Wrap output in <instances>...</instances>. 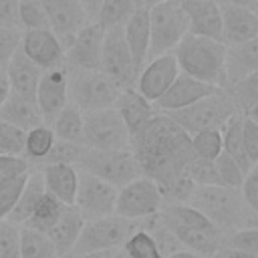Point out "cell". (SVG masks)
<instances>
[{
  "mask_svg": "<svg viewBox=\"0 0 258 258\" xmlns=\"http://www.w3.org/2000/svg\"><path fill=\"white\" fill-rule=\"evenodd\" d=\"M133 153L141 175L151 177L161 194L163 204H185L196 189L187 175L196 159L189 135L167 115L157 111L151 121L131 137Z\"/></svg>",
  "mask_w": 258,
  "mask_h": 258,
  "instance_id": "6da1fadb",
  "label": "cell"
},
{
  "mask_svg": "<svg viewBox=\"0 0 258 258\" xmlns=\"http://www.w3.org/2000/svg\"><path fill=\"white\" fill-rule=\"evenodd\" d=\"M20 258H60L44 232L20 228Z\"/></svg>",
  "mask_w": 258,
  "mask_h": 258,
  "instance_id": "836d02e7",
  "label": "cell"
},
{
  "mask_svg": "<svg viewBox=\"0 0 258 258\" xmlns=\"http://www.w3.org/2000/svg\"><path fill=\"white\" fill-rule=\"evenodd\" d=\"M244 115H246L248 119H252V121H254V123L258 125V103H256V105H254L252 109H248V111H246Z\"/></svg>",
  "mask_w": 258,
  "mask_h": 258,
  "instance_id": "6f0895ef",
  "label": "cell"
},
{
  "mask_svg": "<svg viewBox=\"0 0 258 258\" xmlns=\"http://www.w3.org/2000/svg\"><path fill=\"white\" fill-rule=\"evenodd\" d=\"M44 181H42V173L38 167H32L28 171V177H26V183L18 196V202L14 206V210L10 212V216L6 218V222L14 224V226H22L28 216L32 214V210L36 208L38 200L44 196Z\"/></svg>",
  "mask_w": 258,
  "mask_h": 258,
  "instance_id": "83f0119b",
  "label": "cell"
},
{
  "mask_svg": "<svg viewBox=\"0 0 258 258\" xmlns=\"http://www.w3.org/2000/svg\"><path fill=\"white\" fill-rule=\"evenodd\" d=\"M218 2L234 4V6H244V8H250V10L258 12V0H218Z\"/></svg>",
  "mask_w": 258,
  "mask_h": 258,
  "instance_id": "11a10c76",
  "label": "cell"
},
{
  "mask_svg": "<svg viewBox=\"0 0 258 258\" xmlns=\"http://www.w3.org/2000/svg\"><path fill=\"white\" fill-rule=\"evenodd\" d=\"M177 60L179 73L202 81L206 85L226 89V44L222 40H212L206 36L185 34L177 46L171 50Z\"/></svg>",
  "mask_w": 258,
  "mask_h": 258,
  "instance_id": "3957f363",
  "label": "cell"
},
{
  "mask_svg": "<svg viewBox=\"0 0 258 258\" xmlns=\"http://www.w3.org/2000/svg\"><path fill=\"white\" fill-rule=\"evenodd\" d=\"M214 167H216L220 185H228V187H240V185H242V179H244L246 173L242 171V167H240L228 153L222 151V153L214 159Z\"/></svg>",
  "mask_w": 258,
  "mask_h": 258,
  "instance_id": "f35d334b",
  "label": "cell"
},
{
  "mask_svg": "<svg viewBox=\"0 0 258 258\" xmlns=\"http://www.w3.org/2000/svg\"><path fill=\"white\" fill-rule=\"evenodd\" d=\"M62 210H64V204H60L56 198H52L50 194L44 191V196L38 200L36 208L32 210V214L28 216V220L20 228H30V230L46 234L54 226V222L60 218Z\"/></svg>",
  "mask_w": 258,
  "mask_h": 258,
  "instance_id": "4dcf8cb0",
  "label": "cell"
},
{
  "mask_svg": "<svg viewBox=\"0 0 258 258\" xmlns=\"http://www.w3.org/2000/svg\"><path fill=\"white\" fill-rule=\"evenodd\" d=\"M179 75V67L177 60L171 52L167 54H159L149 58L143 69L139 71L137 79H135V91L145 97L149 103H155L167 89L169 85L175 81V77Z\"/></svg>",
  "mask_w": 258,
  "mask_h": 258,
  "instance_id": "9a60e30c",
  "label": "cell"
},
{
  "mask_svg": "<svg viewBox=\"0 0 258 258\" xmlns=\"http://www.w3.org/2000/svg\"><path fill=\"white\" fill-rule=\"evenodd\" d=\"M26 131L0 121V155H22Z\"/></svg>",
  "mask_w": 258,
  "mask_h": 258,
  "instance_id": "b9f144b4",
  "label": "cell"
},
{
  "mask_svg": "<svg viewBox=\"0 0 258 258\" xmlns=\"http://www.w3.org/2000/svg\"><path fill=\"white\" fill-rule=\"evenodd\" d=\"M135 8H137V4L133 0H105L93 22H97L105 30L125 26L129 16L135 12Z\"/></svg>",
  "mask_w": 258,
  "mask_h": 258,
  "instance_id": "d6a6232c",
  "label": "cell"
},
{
  "mask_svg": "<svg viewBox=\"0 0 258 258\" xmlns=\"http://www.w3.org/2000/svg\"><path fill=\"white\" fill-rule=\"evenodd\" d=\"M22 30L16 26H0V69H6L14 52L20 48Z\"/></svg>",
  "mask_w": 258,
  "mask_h": 258,
  "instance_id": "bcb514c9",
  "label": "cell"
},
{
  "mask_svg": "<svg viewBox=\"0 0 258 258\" xmlns=\"http://www.w3.org/2000/svg\"><path fill=\"white\" fill-rule=\"evenodd\" d=\"M18 28L20 30L48 28L46 14L38 0H18Z\"/></svg>",
  "mask_w": 258,
  "mask_h": 258,
  "instance_id": "74e56055",
  "label": "cell"
},
{
  "mask_svg": "<svg viewBox=\"0 0 258 258\" xmlns=\"http://www.w3.org/2000/svg\"><path fill=\"white\" fill-rule=\"evenodd\" d=\"M187 175L191 177V181H194L196 185H220V179H218L214 161H208V159L196 157V159L189 163Z\"/></svg>",
  "mask_w": 258,
  "mask_h": 258,
  "instance_id": "7dc6e473",
  "label": "cell"
},
{
  "mask_svg": "<svg viewBox=\"0 0 258 258\" xmlns=\"http://www.w3.org/2000/svg\"><path fill=\"white\" fill-rule=\"evenodd\" d=\"M103 2L105 0H81V6H83V10H85V14H87V18L91 22L95 20V16H97V12H99Z\"/></svg>",
  "mask_w": 258,
  "mask_h": 258,
  "instance_id": "816d5d0a",
  "label": "cell"
},
{
  "mask_svg": "<svg viewBox=\"0 0 258 258\" xmlns=\"http://www.w3.org/2000/svg\"><path fill=\"white\" fill-rule=\"evenodd\" d=\"M187 16V34L222 40V12L218 0H179Z\"/></svg>",
  "mask_w": 258,
  "mask_h": 258,
  "instance_id": "d6986e66",
  "label": "cell"
},
{
  "mask_svg": "<svg viewBox=\"0 0 258 258\" xmlns=\"http://www.w3.org/2000/svg\"><path fill=\"white\" fill-rule=\"evenodd\" d=\"M32 163L24 155H0V185L28 173Z\"/></svg>",
  "mask_w": 258,
  "mask_h": 258,
  "instance_id": "7bdbcfd3",
  "label": "cell"
},
{
  "mask_svg": "<svg viewBox=\"0 0 258 258\" xmlns=\"http://www.w3.org/2000/svg\"><path fill=\"white\" fill-rule=\"evenodd\" d=\"M20 50L30 58L40 71L64 64V46L50 28L22 30Z\"/></svg>",
  "mask_w": 258,
  "mask_h": 258,
  "instance_id": "e0dca14e",
  "label": "cell"
},
{
  "mask_svg": "<svg viewBox=\"0 0 258 258\" xmlns=\"http://www.w3.org/2000/svg\"><path fill=\"white\" fill-rule=\"evenodd\" d=\"M0 26L18 28V0H0Z\"/></svg>",
  "mask_w": 258,
  "mask_h": 258,
  "instance_id": "f907efd6",
  "label": "cell"
},
{
  "mask_svg": "<svg viewBox=\"0 0 258 258\" xmlns=\"http://www.w3.org/2000/svg\"><path fill=\"white\" fill-rule=\"evenodd\" d=\"M242 119H244V113H238L224 125V129H222V151L228 153L242 167V171L246 173L250 169V161L246 157L244 141H242Z\"/></svg>",
  "mask_w": 258,
  "mask_h": 258,
  "instance_id": "f546056e",
  "label": "cell"
},
{
  "mask_svg": "<svg viewBox=\"0 0 258 258\" xmlns=\"http://www.w3.org/2000/svg\"><path fill=\"white\" fill-rule=\"evenodd\" d=\"M133 2H135L137 6H143V0H133Z\"/></svg>",
  "mask_w": 258,
  "mask_h": 258,
  "instance_id": "94428289",
  "label": "cell"
},
{
  "mask_svg": "<svg viewBox=\"0 0 258 258\" xmlns=\"http://www.w3.org/2000/svg\"><path fill=\"white\" fill-rule=\"evenodd\" d=\"M0 121L8 123V125H14L22 131H28V129H34L38 125H42V115L36 107V101L32 99H24V97H18L14 93L8 95V99L2 103L0 107Z\"/></svg>",
  "mask_w": 258,
  "mask_h": 258,
  "instance_id": "4316f807",
  "label": "cell"
},
{
  "mask_svg": "<svg viewBox=\"0 0 258 258\" xmlns=\"http://www.w3.org/2000/svg\"><path fill=\"white\" fill-rule=\"evenodd\" d=\"M42 173L44 189L52 198H56L64 206L75 204V194L79 185V169L77 165L71 163H46V165H36Z\"/></svg>",
  "mask_w": 258,
  "mask_h": 258,
  "instance_id": "44dd1931",
  "label": "cell"
},
{
  "mask_svg": "<svg viewBox=\"0 0 258 258\" xmlns=\"http://www.w3.org/2000/svg\"><path fill=\"white\" fill-rule=\"evenodd\" d=\"M177 2H179V0H177Z\"/></svg>",
  "mask_w": 258,
  "mask_h": 258,
  "instance_id": "6125c7cd",
  "label": "cell"
},
{
  "mask_svg": "<svg viewBox=\"0 0 258 258\" xmlns=\"http://www.w3.org/2000/svg\"><path fill=\"white\" fill-rule=\"evenodd\" d=\"M226 91L232 97V101L238 107V111L240 113H246L248 109H252L258 103V71H254L246 79L238 81L236 85L228 87Z\"/></svg>",
  "mask_w": 258,
  "mask_h": 258,
  "instance_id": "e575fe53",
  "label": "cell"
},
{
  "mask_svg": "<svg viewBox=\"0 0 258 258\" xmlns=\"http://www.w3.org/2000/svg\"><path fill=\"white\" fill-rule=\"evenodd\" d=\"M163 200L157 183L151 177L139 175L117 189L115 214L127 220H145L149 216H155Z\"/></svg>",
  "mask_w": 258,
  "mask_h": 258,
  "instance_id": "30bf717a",
  "label": "cell"
},
{
  "mask_svg": "<svg viewBox=\"0 0 258 258\" xmlns=\"http://www.w3.org/2000/svg\"><path fill=\"white\" fill-rule=\"evenodd\" d=\"M8 95H10L8 77H6V71H4V69H0V107H2V103L8 99Z\"/></svg>",
  "mask_w": 258,
  "mask_h": 258,
  "instance_id": "f5cc1de1",
  "label": "cell"
},
{
  "mask_svg": "<svg viewBox=\"0 0 258 258\" xmlns=\"http://www.w3.org/2000/svg\"><path fill=\"white\" fill-rule=\"evenodd\" d=\"M26 177H28V173L0 185V222H4L10 216V212L14 210L16 202H18V196H20L24 183H26Z\"/></svg>",
  "mask_w": 258,
  "mask_h": 258,
  "instance_id": "ee69618b",
  "label": "cell"
},
{
  "mask_svg": "<svg viewBox=\"0 0 258 258\" xmlns=\"http://www.w3.org/2000/svg\"><path fill=\"white\" fill-rule=\"evenodd\" d=\"M222 244L228 246V248L248 252V254H258V226H250V228L230 232V234L224 236Z\"/></svg>",
  "mask_w": 258,
  "mask_h": 258,
  "instance_id": "60d3db41",
  "label": "cell"
},
{
  "mask_svg": "<svg viewBox=\"0 0 258 258\" xmlns=\"http://www.w3.org/2000/svg\"><path fill=\"white\" fill-rule=\"evenodd\" d=\"M220 12H222L224 44H238L258 36V12L244 6L224 4V2H220Z\"/></svg>",
  "mask_w": 258,
  "mask_h": 258,
  "instance_id": "ffe728a7",
  "label": "cell"
},
{
  "mask_svg": "<svg viewBox=\"0 0 258 258\" xmlns=\"http://www.w3.org/2000/svg\"><path fill=\"white\" fill-rule=\"evenodd\" d=\"M101 71L107 77H111L121 89L135 87V79L139 73L135 69L129 46L125 42L123 26L105 30L103 50H101Z\"/></svg>",
  "mask_w": 258,
  "mask_h": 258,
  "instance_id": "8fae6325",
  "label": "cell"
},
{
  "mask_svg": "<svg viewBox=\"0 0 258 258\" xmlns=\"http://www.w3.org/2000/svg\"><path fill=\"white\" fill-rule=\"evenodd\" d=\"M115 202H117V187L79 169V185L73 206L81 212L85 220H95L115 214Z\"/></svg>",
  "mask_w": 258,
  "mask_h": 258,
  "instance_id": "7c38bea8",
  "label": "cell"
},
{
  "mask_svg": "<svg viewBox=\"0 0 258 258\" xmlns=\"http://www.w3.org/2000/svg\"><path fill=\"white\" fill-rule=\"evenodd\" d=\"M103 36V26L87 22L64 48V67L69 71H101Z\"/></svg>",
  "mask_w": 258,
  "mask_h": 258,
  "instance_id": "4fadbf2b",
  "label": "cell"
},
{
  "mask_svg": "<svg viewBox=\"0 0 258 258\" xmlns=\"http://www.w3.org/2000/svg\"><path fill=\"white\" fill-rule=\"evenodd\" d=\"M185 34L187 16L177 0H161L149 6V58L171 52Z\"/></svg>",
  "mask_w": 258,
  "mask_h": 258,
  "instance_id": "ba28073f",
  "label": "cell"
},
{
  "mask_svg": "<svg viewBox=\"0 0 258 258\" xmlns=\"http://www.w3.org/2000/svg\"><path fill=\"white\" fill-rule=\"evenodd\" d=\"M139 228H143V220H127L117 214L85 220L81 236L71 254H89V252H107V250L115 252Z\"/></svg>",
  "mask_w": 258,
  "mask_h": 258,
  "instance_id": "277c9868",
  "label": "cell"
},
{
  "mask_svg": "<svg viewBox=\"0 0 258 258\" xmlns=\"http://www.w3.org/2000/svg\"><path fill=\"white\" fill-rule=\"evenodd\" d=\"M85 226V218L81 216V212L75 206H64L60 218L54 222V226L46 232L48 240L52 242V246L56 248L58 256H69L81 236V230Z\"/></svg>",
  "mask_w": 258,
  "mask_h": 258,
  "instance_id": "484cf974",
  "label": "cell"
},
{
  "mask_svg": "<svg viewBox=\"0 0 258 258\" xmlns=\"http://www.w3.org/2000/svg\"><path fill=\"white\" fill-rule=\"evenodd\" d=\"M185 204L202 212L224 236L242 228L258 226V216L244 202L240 187L196 185Z\"/></svg>",
  "mask_w": 258,
  "mask_h": 258,
  "instance_id": "7a4b0ae2",
  "label": "cell"
},
{
  "mask_svg": "<svg viewBox=\"0 0 258 258\" xmlns=\"http://www.w3.org/2000/svg\"><path fill=\"white\" fill-rule=\"evenodd\" d=\"M6 77H8V85H10V93L24 97V99H32L36 95V87L40 81V69L26 58V54L18 48L14 52V56L10 58V62L6 64Z\"/></svg>",
  "mask_w": 258,
  "mask_h": 258,
  "instance_id": "d4e9b609",
  "label": "cell"
},
{
  "mask_svg": "<svg viewBox=\"0 0 258 258\" xmlns=\"http://www.w3.org/2000/svg\"><path fill=\"white\" fill-rule=\"evenodd\" d=\"M54 141H56V137H54L52 129L48 125H44V123L34 127V129H28L26 135H24V151H22V155L34 167L46 157V153L50 151Z\"/></svg>",
  "mask_w": 258,
  "mask_h": 258,
  "instance_id": "1f68e13d",
  "label": "cell"
},
{
  "mask_svg": "<svg viewBox=\"0 0 258 258\" xmlns=\"http://www.w3.org/2000/svg\"><path fill=\"white\" fill-rule=\"evenodd\" d=\"M216 91H220V89L218 87H212V85H206L202 81H196V79L179 73L175 77V81L169 85V89L153 103V107L157 111H161V113L179 111V109H185V107L198 103L204 97H210Z\"/></svg>",
  "mask_w": 258,
  "mask_h": 258,
  "instance_id": "ac0fdd59",
  "label": "cell"
},
{
  "mask_svg": "<svg viewBox=\"0 0 258 258\" xmlns=\"http://www.w3.org/2000/svg\"><path fill=\"white\" fill-rule=\"evenodd\" d=\"M238 107L234 105L232 97L228 95L226 89H220L212 93L210 97L200 99L198 103L167 113L187 135H194L204 129H224V125L238 115Z\"/></svg>",
  "mask_w": 258,
  "mask_h": 258,
  "instance_id": "5b68a950",
  "label": "cell"
},
{
  "mask_svg": "<svg viewBox=\"0 0 258 258\" xmlns=\"http://www.w3.org/2000/svg\"><path fill=\"white\" fill-rule=\"evenodd\" d=\"M77 169L87 171L113 187H123L141 175V169L129 149H91L85 147Z\"/></svg>",
  "mask_w": 258,
  "mask_h": 258,
  "instance_id": "8992f818",
  "label": "cell"
},
{
  "mask_svg": "<svg viewBox=\"0 0 258 258\" xmlns=\"http://www.w3.org/2000/svg\"><path fill=\"white\" fill-rule=\"evenodd\" d=\"M163 258H202V256L196 254V252H191V250L181 248V250H177V252H173V254H167V256H163Z\"/></svg>",
  "mask_w": 258,
  "mask_h": 258,
  "instance_id": "9f6ffc18",
  "label": "cell"
},
{
  "mask_svg": "<svg viewBox=\"0 0 258 258\" xmlns=\"http://www.w3.org/2000/svg\"><path fill=\"white\" fill-rule=\"evenodd\" d=\"M157 2H161V0H143V6H153V4H157Z\"/></svg>",
  "mask_w": 258,
  "mask_h": 258,
  "instance_id": "91938a15",
  "label": "cell"
},
{
  "mask_svg": "<svg viewBox=\"0 0 258 258\" xmlns=\"http://www.w3.org/2000/svg\"><path fill=\"white\" fill-rule=\"evenodd\" d=\"M34 101L44 125H50L58 111L69 103V69L64 64L40 73Z\"/></svg>",
  "mask_w": 258,
  "mask_h": 258,
  "instance_id": "5bb4252c",
  "label": "cell"
},
{
  "mask_svg": "<svg viewBox=\"0 0 258 258\" xmlns=\"http://www.w3.org/2000/svg\"><path fill=\"white\" fill-rule=\"evenodd\" d=\"M254 71H258V36L238 44H226V89L246 79Z\"/></svg>",
  "mask_w": 258,
  "mask_h": 258,
  "instance_id": "7402d4cb",
  "label": "cell"
},
{
  "mask_svg": "<svg viewBox=\"0 0 258 258\" xmlns=\"http://www.w3.org/2000/svg\"><path fill=\"white\" fill-rule=\"evenodd\" d=\"M38 2L46 14L48 28L58 36L64 48L73 40V36L87 22H91L81 6V0H38Z\"/></svg>",
  "mask_w": 258,
  "mask_h": 258,
  "instance_id": "2e32d148",
  "label": "cell"
},
{
  "mask_svg": "<svg viewBox=\"0 0 258 258\" xmlns=\"http://www.w3.org/2000/svg\"><path fill=\"white\" fill-rule=\"evenodd\" d=\"M240 191L244 196V202L248 204V208L258 216V161L250 165V169L246 171Z\"/></svg>",
  "mask_w": 258,
  "mask_h": 258,
  "instance_id": "c3c4849f",
  "label": "cell"
},
{
  "mask_svg": "<svg viewBox=\"0 0 258 258\" xmlns=\"http://www.w3.org/2000/svg\"><path fill=\"white\" fill-rule=\"evenodd\" d=\"M121 250H123V254L127 258H161V254H159L153 238L143 228L135 230L127 238V242L121 246Z\"/></svg>",
  "mask_w": 258,
  "mask_h": 258,
  "instance_id": "8d00e7d4",
  "label": "cell"
},
{
  "mask_svg": "<svg viewBox=\"0 0 258 258\" xmlns=\"http://www.w3.org/2000/svg\"><path fill=\"white\" fill-rule=\"evenodd\" d=\"M131 135L117 109L83 113V145L91 149H129Z\"/></svg>",
  "mask_w": 258,
  "mask_h": 258,
  "instance_id": "9c48e42d",
  "label": "cell"
},
{
  "mask_svg": "<svg viewBox=\"0 0 258 258\" xmlns=\"http://www.w3.org/2000/svg\"><path fill=\"white\" fill-rule=\"evenodd\" d=\"M0 258H20V226L0 222Z\"/></svg>",
  "mask_w": 258,
  "mask_h": 258,
  "instance_id": "f6af8a7d",
  "label": "cell"
},
{
  "mask_svg": "<svg viewBox=\"0 0 258 258\" xmlns=\"http://www.w3.org/2000/svg\"><path fill=\"white\" fill-rule=\"evenodd\" d=\"M123 34H125L129 52L133 56L135 69L139 73L149 58V8L147 6L135 8V12L129 16V20L123 26Z\"/></svg>",
  "mask_w": 258,
  "mask_h": 258,
  "instance_id": "603a6c76",
  "label": "cell"
},
{
  "mask_svg": "<svg viewBox=\"0 0 258 258\" xmlns=\"http://www.w3.org/2000/svg\"><path fill=\"white\" fill-rule=\"evenodd\" d=\"M48 127L52 129V133L58 141L83 145V111L75 103L69 101L58 111V115L54 117V121Z\"/></svg>",
  "mask_w": 258,
  "mask_h": 258,
  "instance_id": "f1b7e54d",
  "label": "cell"
},
{
  "mask_svg": "<svg viewBox=\"0 0 258 258\" xmlns=\"http://www.w3.org/2000/svg\"><path fill=\"white\" fill-rule=\"evenodd\" d=\"M115 252L107 250V252H89V254H69V256H62V258H111Z\"/></svg>",
  "mask_w": 258,
  "mask_h": 258,
  "instance_id": "db71d44e",
  "label": "cell"
},
{
  "mask_svg": "<svg viewBox=\"0 0 258 258\" xmlns=\"http://www.w3.org/2000/svg\"><path fill=\"white\" fill-rule=\"evenodd\" d=\"M121 91L103 71H69V101L83 113L115 107Z\"/></svg>",
  "mask_w": 258,
  "mask_h": 258,
  "instance_id": "52a82bcc",
  "label": "cell"
},
{
  "mask_svg": "<svg viewBox=\"0 0 258 258\" xmlns=\"http://www.w3.org/2000/svg\"><path fill=\"white\" fill-rule=\"evenodd\" d=\"M189 139H191V149L200 159L214 161L222 153V129H204L189 135Z\"/></svg>",
  "mask_w": 258,
  "mask_h": 258,
  "instance_id": "d590c367",
  "label": "cell"
},
{
  "mask_svg": "<svg viewBox=\"0 0 258 258\" xmlns=\"http://www.w3.org/2000/svg\"><path fill=\"white\" fill-rule=\"evenodd\" d=\"M85 145H79V143H67V141H54V145L50 147V151L46 153V157L38 163V165H46V163H71V165H77L79 163V157L83 153ZM36 167V165H34Z\"/></svg>",
  "mask_w": 258,
  "mask_h": 258,
  "instance_id": "ab89813d",
  "label": "cell"
},
{
  "mask_svg": "<svg viewBox=\"0 0 258 258\" xmlns=\"http://www.w3.org/2000/svg\"><path fill=\"white\" fill-rule=\"evenodd\" d=\"M242 141H244V151L250 165L256 163L258 161V125L246 115L242 119Z\"/></svg>",
  "mask_w": 258,
  "mask_h": 258,
  "instance_id": "681fc988",
  "label": "cell"
},
{
  "mask_svg": "<svg viewBox=\"0 0 258 258\" xmlns=\"http://www.w3.org/2000/svg\"><path fill=\"white\" fill-rule=\"evenodd\" d=\"M111 258H127V256H125V254H123V250L119 248V250H117V252H115V254H113Z\"/></svg>",
  "mask_w": 258,
  "mask_h": 258,
  "instance_id": "680465c9",
  "label": "cell"
},
{
  "mask_svg": "<svg viewBox=\"0 0 258 258\" xmlns=\"http://www.w3.org/2000/svg\"><path fill=\"white\" fill-rule=\"evenodd\" d=\"M115 109H117L119 117L123 119V123H125V127H127L131 137L135 133H139L151 121V117L157 113L153 103H149L145 97H141L133 87L121 91V95H119V99L115 103Z\"/></svg>",
  "mask_w": 258,
  "mask_h": 258,
  "instance_id": "cb8c5ba5",
  "label": "cell"
}]
</instances>
